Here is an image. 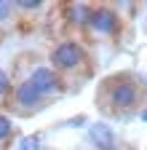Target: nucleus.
Masks as SVG:
<instances>
[{
	"label": "nucleus",
	"mask_w": 147,
	"mask_h": 150,
	"mask_svg": "<svg viewBox=\"0 0 147 150\" xmlns=\"http://www.w3.org/2000/svg\"><path fill=\"white\" fill-rule=\"evenodd\" d=\"M139 118H142V121H147V107H144V110H139Z\"/></svg>",
	"instance_id": "4468645a"
},
{
	"label": "nucleus",
	"mask_w": 147,
	"mask_h": 150,
	"mask_svg": "<svg viewBox=\"0 0 147 150\" xmlns=\"http://www.w3.org/2000/svg\"><path fill=\"white\" fill-rule=\"evenodd\" d=\"M59 11H62V22L67 24L70 32H83L86 30L88 13H91V6L88 3H64Z\"/></svg>",
	"instance_id": "423d86ee"
},
{
	"label": "nucleus",
	"mask_w": 147,
	"mask_h": 150,
	"mask_svg": "<svg viewBox=\"0 0 147 150\" xmlns=\"http://www.w3.org/2000/svg\"><path fill=\"white\" fill-rule=\"evenodd\" d=\"M13 11L19 19L24 16H38L46 11V0H13Z\"/></svg>",
	"instance_id": "9d476101"
},
{
	"label": "nucleus",
	"mask_w": 147,
	"mask_h": 150,
	"mask_svg": "<svg viewBox=\"0 0 147 150\" xmlns=\"http://www.w3.org/2000/svg\"><path fill=\"white\" fill-rule=\"evenodd\" d=\"M24 81H30L35 88H38L43 97H48V99H56L59 94L64 91V86H62V81H59V75L51 70V64H46V62H35L30 70H27V75H22Z\"/></svg>",
	"instance_id": "39448f33"
},
{
	"label": "nucleus",
	"mask_w": 147,
	"mask_h": 150,
	"mask_svg": "<svg viewBox=\"0 0 147 150\" xmlns=\"http://www.w3.org/2000/svg\"><path fill=\"white\" fill-rule=\"evenodd\" d=\"M16 24H19V16L13 11V0H0V38L8 35Z\"/></svg>",
	"instance_id": "1a4fd4ad"
},
{
	"label": "nucleus",
	"mask_w": 147,
	"mask_h": 150,
	"mask_svg": "<svg viewBox=\"0 0 147 150\" xmlns=\"http://www.w3.org/2000/svg\"><path fill=\"white\" fill-rule=\"evenodd\" d=\"M53 99L43 97V94L35 88L30 81L24 78H16L11 91H8V97L0 102V107H3L8 115H19V118H32V115H38V112H43Z\"/></svg>",
	"instance_id": "7ed1b4c3"
},
{
	"label": "nucleus",
	"mask_w": 147,
	"mask_h": 150,
	"mask_svg": "<svg viewBox=\"0 0 147 150\" xmlns=\"http://www.w3.org/2000/svg\"><path fill=\"white\" fill-rule=\"evenodd\" d=\"M83 123H86V118H83V115H78V118H70V121H67V126H83Z\"/></svg>",
	"instance_id": "ddd939ff"
},
{
	"label": "nucleus",
	"mask_w": 147,
	"mask_h": 150,
	"mask_svg": "<svg viewBox=\"0 0 147 150\" xmlns=\"http://www.w3.org/2000/svg\"><path fill=\"white\" fill-rule=\"evenodd\" d=\"M40 147H43V137L40 134H27L16 145V150H40Z\"/></svg>",
	"instance_id": "9b49d317"
},
{
	"label": "nucleus",
	"mask_w": 147,
	"mask_h": 150,
	"mask_svg": "<svg viewBox=\"0 0 147 150\" xmlns=\"http://www.w3.org/2000/svg\"><path fill=\"white\" fill-rule=\"evenodd\" d=\"M88 142L94 145V150H110L115 147V131L107 123H94L88 126Z\"/></svg>",
	"instance_id": "0eeeda50"
},
{
	"label": "nucleus",
	"mask_w": 147,
	"mask_h": 150,
	"mask_svg": "<svg viewBox=\"0 0 147 150\" xmlns=\"http://www.w3.org/2000/svg\"><path fill=\"white\" fill-rule=\"evenodd\" d=\"M11 86H13V81H11V75H8V70H3V67H0V102H3V99L8 97V91H11Z\"/></svg>",
	"instance_id": "f8f14e48"
},
{
	"label": "nucleus",
	"mask_w": 147,
	"mask_h": 150,
	"mask_svg": "<svg viewBox=\"0 0 147 150\" xmlns=\"http://www.w3.org/2000/svg\"><path fill=\"white\" fill-rule=\"evenodd\" d=\"M120 30V16L113 6H91V13H88V22H86V38L88 40H110L115 38Z\"/></svg>",
	"instance_id": "20e7f679"
},
{
	"label": "nucleus",
	"mask_w": 147,
	"mask_h": 150,
	"mask_svg": "<svg viewBox=\"0 0 147 150\" xmlns=\"http://www.w3.org/2000/svg\"><path fill=\"white\" fill-rule=\"evenodd\" d=\"M16 134H19V129H16V123L11 121V115L0 107V150H8L11 142L16 139Z\"/></svg>",
	"instance_id": "6e6552de"
},
{
	"label": "nucleus",
	"mask_w": 147,
	"mask_h": 150,
	"mask_svg": "<svg viewBox=\"0 0 147 150\" xmlns=\"http://www.w3.org/2000/svg\"><path fill=\"white\" fill-rule=\"evenodd\" d=\"M48 64L59 75L64 91H80V86L94 75V62H91L88 46L78 35L59 38L48 54Z\"/></svg>",
	"instance_id": "f257e3e1"
},
{
	"label": "nucleus",
	"mask_w": 147,
	"mask_h": 150,
	"mask_svg": "<svg viewBox=\"0 0 147 150\" xmlns=\"http://www.w3.org/2000/svg\"><path fill=\"white\" fill-rule=\"evenodd\" d=\"M139 99H142V86L128 72L107 75L99 83V91H96L99 110L107 112V115H115V118L128 115L134 107H139Z\"/></svg>",
	"instance_id": "f03ea898"
}]
</instances>
